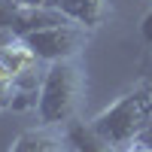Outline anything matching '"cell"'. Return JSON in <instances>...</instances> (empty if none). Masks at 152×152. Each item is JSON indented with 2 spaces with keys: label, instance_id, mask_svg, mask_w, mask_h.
I'll list each match as a JSON object with an SVG mask.
<instances>
[{
  "label": "cell",
  "instance_id": "cell-1",
  "mask_svg": "<svg viewBox=\"0 0 152 152\" xmlns=\"http://www.w3.org/2000/svg\"><path fill=\"white\" fill-rule=\"evenodd\" d=\"M82 94H85V76L79 67V58L46 64L40 97H37V119H40V125L64 131L79 113Z\"/></svg>",
  "mask_w": 152,
  "mask_h": 152
},
{
  "label": "cell",
  "instance_id": "cell-2",
  "mask_svg": "<svg viewBox=\"0 0 152 152\" xmlns=\"http://www.w3.org/2000/svg\"><path fill=\"white\" fill-rule=\"evenodd\" d=\"M149 119H152V82H140L131 91H125L119 100H113L107 110H100L88 125L107 143L125 152L140 143L143 131L149 128Z\"/></svg>",
  "mask_w": 152,
  "mask_h": 152
},
{
  "label": "cell",
  "instance_id": "cell-3",
  "mask_svg": "<svg viewBox=\"0 0 152 152\" xmlns=\"http://www.w3.org/2000/svg\"><path fill=\"white\" fill-rule=\"evenodd\" d=\"M88 28L76 21H61L52 24V28H43V31H34V34H24L18 40H24V46L37 55L40 64H55V61H73L82 55V49L88 46Z\"/></svg>",
  "mask_w": 152,
  "mask_h": 152
},
{
  "label": "cell",
  "instance_id": "cell-4",
  "mask_svg": "<svg viewBox=\"0 0 152 152\" xmlns=\"http://www.w3.org/2000/svg\"><path fill=\"white\" fill-rule=\"evenodd\" d=\"M52 6L88 31L100 28L110 15V0H52Z\"/></svg>",
  "mask_w": 152,
  "mask_h": 152
},
{
  "label": "cell",
  "instance_id": "cell-5",
  "mask_svg": "<svg viewBox=\"0 0 152 152\" xmlns=\"http://www.w3.org/2000/svg\"><path fill=\"white\" fill-rule=\"evenodd\" d=\"M9 152H70L67 140H64V131L58 128H34V131H24L18 134V140L12 143Z\"/></svg>",
  "mask_w": 152,
  "mask_h": 152
},
{
  "label": "cell",
  "instance_id": "cell-6",
  "mask_svg": "<svg viewBox=\"0 0 152 152\" xmlns=\"http://www.w3.org/2000/svg\"><path fill=\"white\" fill-rule=\"evenodd\" d=\"M64 140L73 152H122L119 146L107 143L88 122H76V119L64 128Z\"/></svg>",
  "mask_w": 152,
  "mask_h": 152
},
{
  "label": "cell",
  "instance_id": "cell-7",
  "mask_svg": "<svg viewBox=\"0 0 152 152\" xmlns=\"http://www.w3.org/2000/svg\"><path fill=\"white\" fill-rule=\"evenodd\" d=\"M15 79H18V76L12 73L3 61H0V110H12V97H15Z\"/></svg>",
  "mask_w": 152,
  "mask_h": 152
},
{
  "label": "cell",
  "instance_id": "cell-8",
  "mask_svg": "<svg viewBox=\"0 0 152 152\" xmlns=\"http://www.w3.org/2000/svg\"><path fill=\"white\" fill-rule=\"evenodd\" d=\"M18 18H21V3L18 0H0V31L15 34Z\"/></svg>",
  "mask_w": 152,
  "mask_h": 152
},
{
  "label": "cell",
  "instance_id": "cell-9",
  "mask_svg": "<svg viewBox=\"0 0 152 152\" xmlns=\"http://www.w3.org/2000/svg\"><path fill=\"white\" fill-rule=\"evenodd\" d=\"M140 37H143V43L152 49V9L140 18Z\"/></svg>",
  "mask_w": 152,
  "mask_h": 152
},
{
  "label": "cell",
  "instance_id": "cell-10",
  "mask_svg": "<svg viewBox=\"0 0 152 152\" xmlns=\"http://www.w3.org/2000/svg\"><path fill=\"white\" fill-rule=\"evenodd\" d=\"M15 40V34H9V31H0V52H3V49Z\"/></svg>",
  "mask_w": 152,
  "mask_h": 152
},
{
  "label": "cell",
  "instance_id": "cell-11",
  "mask_svg": "<svg viewBox=\"0 0 152 152\" xmlns=\"http://www.w3.org/2000/svg\"><path fill=\"white\" fill-rule=\"evenodd\" d=\"M140 143L152 149V119H149V128H146V131H143V137H140Z\"/></svg>",
  "mask_w": 152,
  "mask_h": 152
},
{
  "label": "cell",
  "instance_id": "cell-12",
  "mask_svg": "<svg viewBox=\"0 0 152 152\" xmlns=\"http://www.w3.org/2000/svg\"><path fill=\"white\" fill-rule=\"evenodd\" d=\"M21 6H52V0H18Z\"/></svg>",
  "mask_w": 152,
  "mask_h": 152
},
{
  "label": "cell",
  "instance_id": "cell-13",
  "mask_svg": "<svg viewBox=\"0 0 152 152\" xmlns=\"http://www.w3.org/2000/svg\"><path fill=\"white\" fill-rule=\"evenodd\" d=\"M125 152H152L149 146H143V143H137V146H131V149H125Z\"/></svg>",
  "mask_w": 152,
  "mask_h": 152
}]
</instances>
